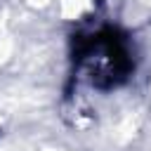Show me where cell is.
Instances as JSON below:
<instances>
[{"instance_id": "cell-2", "label": "cell", "mask_w": 151, "mask_h": 151, "mask_svg": "<svg viewBox=\"0 0 151 151\" xmlns=\"http://www.w3.org/2000/svg\"><path fill=\"white\" fill-rule=\"evenodd\" d=\"M7 52H9V38H7L5 26H2V21H0V61L7 57Z\"/></svg>"}, {"instance_id": "cell-1", "label": "cell", "mask_w": 151, "mask_h": 151, "mask_svg": "<svg viewBox=\"0 0 151 151\" xmlns=\"http://www.w3.org/2000/svg\"><path fill=\"white\" fill-rule=\"evenodd\" d=\"M87 7H90V0H61V14H64L66 19L80 17Z\"/></svg>"}]
</instances>
